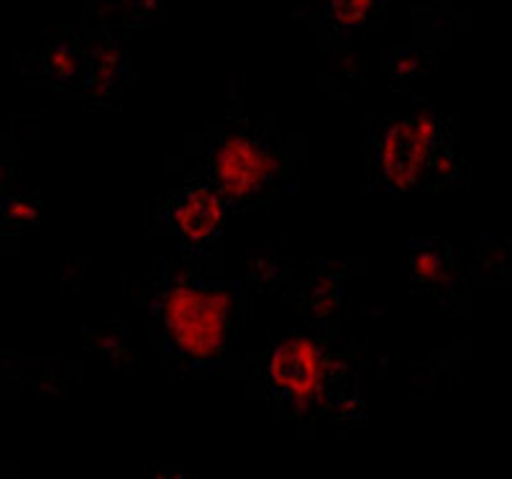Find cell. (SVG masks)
<instances>
[{
  "instance_id": "2",
  "label": "cell",
  "mask_w": 512,
  "mask_h": 479,
  "mask_svg": "<svg viewBox=\"0 0 512 479\" xmlns=\"http://www.w3.org/2000/svg\"><path fill=\"white\" fill-rule=\"evenodd\" d=\"M433 139H436V123L428 116L387 126L379 141V167L384 182L400 190L413 187L431 157Z\"/></svg>"
},
{
  "instance_id": "9",
  "label": "cell",
  "mask_w": 512,
  "mask_h": 479,
  "mask_svg": "<svg viewBox=\"0 0 512 479\" xmlns=\"http://www.w3.org/2000/svg\"><path fill=\"white\" fill-rule=\"evenodd\" d=\"M8 218H13L18 223H29L34 221V208H29L24 203H13V208H8Z\"/></svg>"
},
{
  "instance_id": "6",
  "label": "cell",
  "mask_w": 512,
  "mask_h": 479,
  "mask_svg": "<svg viewBox=\"0 0 512 479\" xmlns=\"http://www.w3.org/2000/svg\"><path fill=\"white\" fill-rule=\"evenodd\" d=\"M374 6H377V0H326L328 16L338 26H356L367 21Z\"/></svg>"
},
{
  "instance_id": "7",
  "label": "cell",
  "mask_w": 512,
  "mask_h": 479,
  "mask_svg": "<svg viewBox=\"0 0 512 479\" xmlns=\"http://www.w3.org/2000/svg\"><path fill=\"white\" fill-rule=\"evenodd\" d=\"M44 65L54 77L64 80V77H70L75 72V52L67 44H54V47L47 49Z\"/></svg>"
},
{
  "instance_id": "8",
  "label": "cell",
  "mask_w": 512,
  "mask_h": 479,
  "mask_svg": "<svg viewBox=\"0 0 512 479\" xmlns=\"http://www.w3.org/2000/svg\"><path fill=\"white\" fill-rule=\"evenodd\" d=\"M413 267H415V275L425 282H433L438 275H441V254L436 249H423L420 254H415L413 259Z\"/></svg>"
},
{
  "instance_id": "4",
  "label": "cell",
  "mask_w": 512,
  "mask_h": 479,
  "mask_svg": "<svg viewBox=\"0 0 512 479\" xmlns=\"http://www.w3.org/2000/svg\"><path fill=\"white\" fill-rule=\"evenodd\" d=\"M272 377L292 395H308L320 382V354L308 339L285 341L274 351Z\"/></svg>"
},
{
  "instance_id": "5",
  "label": "cell",
  "mask_w": 512,
  "mask_h": 479,
  "mask_svg": "<svg viewBox=\"0 0 512 479\" xmlns=\"http://www.w3.org/2000/svg\"><path fill=\"white\" fill-rule=\"evenodd\" d=\"M221 213V200L208 187H190L175 203V223L190 241H205L216 234Z\"/></svg>"
},
{
  "instance_id": "3",
  "label": "cell",
  "mask_w": 512,
  "mask_h": 479,
  "mask_svg": "<svg viewBox=\"0 0 512 479\" xmlns=\"http://www.w3.org/2000/svg\"><path fill=\"white\" fill-rule=\"evenodd\" d=\"M218 185L228 195H249L262 185L272 172V159L256 141L246 136H231L216 152Z\"/></svg>"
},
{
  "instance_id": "1",
  "label": "cell",
  "mask_w": 512,
  "mask_h": 479,
  "mask_svg": "<svg viewBox=\"0 0 512 479\" xmlns=\"http://www.w3.org/2000/svg\"><path fill=\"white\" fill-rule=\"evenodd\" d=\"M167 321L177 344L205 357L223 344V303L200 287H177L169 295Z\"/></svg>"
}]
</instances>
